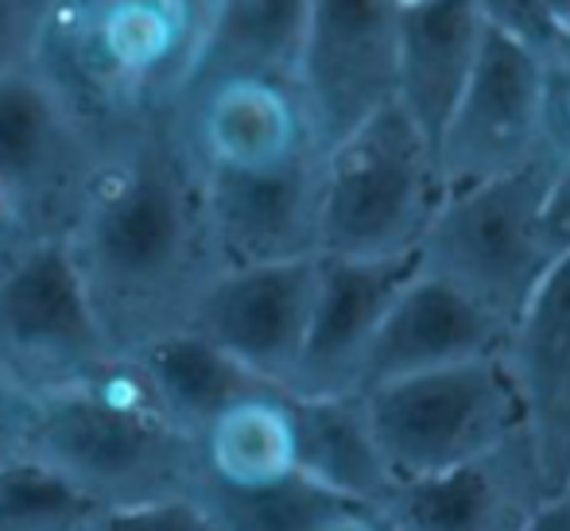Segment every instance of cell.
I'll use <instances>...</instances> for the list:
<instances>
[{
    "instance_id": "cell-6",
    "label": "cell",
    "mask_w": 570,
    "mask_h": 531,
    "mask_svg": "<svg viewBox=\"0 0 570 531\" xmlns=\"http://www.w3.org/2000/svg\"><path fill=\"white\" fill-rule=\"evenodd\" d=\"M361 400L392 481L435 478L524 431V407L501 353L389 381Z\"/></svg>"
},
{
    "instance_id": "cell-24",
    "label": "cell",
    "mask_w": 570,
    "mask_h": 531,
    "mask_svg": "<svg viewBox=\"0 0 570 531\" xmlns=\"http://www.w3.org/2000/svg\"><path fill=\"white\" fill-rule=\"evenodd\" d=\"M101 504L39 458L0 465V531H82Z\"/></svg>"
},
{
    "instance_id": "cell-9",
    "label": "cell",
    "mask_w": 570,
    "mask_h": 531,
    "mask_svg": "<svg viewBox=\"0 0 570 531\" xmlns=\"http://www.w3.org/2000/svg\"><path fill=\"white\" fill-rule=\"evenodd\" d=\"M98 148V136L36 67L0 75V190L36 240L67 237Z\"/></svg>"
},
{
    "instance_id": "cell-15",
    "label": "cell",
    "mask_w": 570,
    "mask_h": 531,
    "mask_svg": "<svg viewBox=\"0 0 570 531\" xmlns=\"http://www.w3.org/2000/svg\"><path fill=\"white\" fill-rule=\"evenodd\" d=\"M323 151L264 171H203L222 268L318 256Z\"/></svg>"
},
{
    "instance_id": "cell-28",
    "label": "cell",
    "mask_w": 570,
    "mask_h": 531,
    "mask_svg": "<svg viewBox=\"0 0 570 531\" xmlns=\"http://www.w3.org/2000/svg\"><path fill=\"white\" fill-rule=\"evenodd\" d=\"M540 233L551 260L570 253V156H559L551 167L548 190L540 203Z\"/></svg>"
},
{
    "instance_id": "cell-11",
    "label": "cell",
    "mask_w": 570,
    "mask_h": 531,
    "mask_svg": "<svg viewBox=\"0 0 570 531\" xmlns=\"http://www.w3.org/2000/svg\"><path fill=\"white\" fill-rule=\"evenodd\" d=\"M171 125L203 171H264L323 151L295 75H195Z\"/></svg>"
},
{
    "instance_id": "cell-5",
    "label": "cell",
    "mask_w": 570,
    "mask_h": 531,
    "mask_svg": "<svg viewBox=\"0 0 570 531\" xmlns=\"http://www.w3.org/2000/svg\"><path fill=\"white\" fill-rule=\"evenodd\" d=\"M559 156H543L501 179L454 190L420 240V260L501 322H517L551 260L540 203Z\"/></svg>"
},
{
    "instance_id": "cell-10",
    "label": "cell",
    "mask_w": 570,
    "mask_h": 531,
    "mask_svg": "<svg viewBox=\"0 0 570 531\" xmlns=\"http://www.w3.org/2000/svg\"><path fill=\"white\" fill-rule=\"evenodd\" d=\"M400 0H311L295 62L318 148H331L396 101Z\"/></svg>"
},
{
    "instance_id": "cell-17",
    "label": "cell",
    "mask_w": 570,
    "mask_h": 531,
    "mask_svg": "<svg viewBox=\"0 0 570 531\" xmlns=\"http://www.w3.org/2000/svg\"><path fill=\"white\" fill-rule=\"evenodd\" d=\"M551 493L570 478V253L559 256L501 350Z\"/></svg>"
},
{
    "instance_id": "cell-19",
    "label": "cell",
    "mask_w": 570,
    "mask_h": 531,
    "mask_svg": "<svg viewBox=\"0 0 570 531\" xmlns=\"http://www.w3.org/2000/svg\"><path fill=\"white\" fill-rule=\"evenodd\" d=\"M292 396V392H287ZM295 473L331 496L373 512L396 485L376 446L361 392L353 396H292Z\"/></svg>"
},
{
    "instance_id": "cell-32",
    "label": "cell",
    "mask_w": 570,
    "mask_h": 531,
    "mask_svg": "<svg viewBox=\"0 0 570 531\" xmlns=\"http://www.w3.org/2000/svg\"><path fill=\"white\" fill-rule=\"evenodd\" d=\"M524 531H570V496L567 493L551 496Z\"/></svg>"
},
{
    "instance_id": "cell-25",
    "label": "cell",
    "mask_w": 570,
    "mask_h": 531,
    "mask_svg": "<svg viewBox=\"0 0 570 531\" xmlns=\"http://www.w3.org/2000/svg\"><path fill=\"white\" fill-rule=\"evenodd\" d=\"M489 31L512 39L524 51H532L543 67L570 62V31L551 16L543 0H473Z\"/></svg>"
},
{
    "instance_id": "cell-29",
    "label": "cell",
    "mask_w": 570,
    "mask_h": 531,
    "mask_svg": "<svg viewBox=\"0 0 570 531\" xmlns=\"http://www.w3.org/2000/svg\"><path fill=\"white\" fill-rule=\"evenodd\" d=\"M39 400L0 381V465L31 454V431H36Z\"/></svg>"
},
{
    "instance_id": "cell-27",
    "label": "cell",
    "mask_w": 570,
    "mask_h": 531,
    "mask_svg": "<svg viewBox=\"0 0 570 531\" xmlns=\"http://www.w3.org/2000/svg\"><path fill=\"white\" fill-rule=\"evenodd\" d=\"M51 0H0V75L31 67Z\"/></svg>"
},
{
    "instance_id": "cell-3",
    "label": "cell",
    "mask_w": 570,
    "mask_h": 531,
    "mask_svg": "<svg viewBox=\"0 0 570 531\" xmlns=\"http://www.w3.org/2000/svg\"><path fill=\"white\" fill-rule=\"evenodd\" d=\"M31 458L101 509L195 496L203 481L198 439L159 412L132 357H114L78 389L39 400Z\"/></svg>"
},
{
    "instance_id": "cell-8",
    "label": "cell",
    "mask_w": 570,
    "mask_h": 531,
    "mask_svg": "<svg viewBox=\"0 0 570 531\" xmlns=\"http://www.w3.org/2000/svg\"><path fill=\"white\" fill-rule=\"evenodd\" d=\"M543 156H556L548 140V67L485 28L470 82L435 144L446 195L512 175Z\"/></svg>"
},
{
    "instance_id": "cell-21",
    "label": "cell",
    "mask_w": 570,
    "mask_h": 531,
    "mask_svg": "<svg viewBox=\"0 0 570 531\" xmlns=\"http://www.w3.org/2000/svg\"><path fill=\"white\" fill-rule=\"evenodd\" d=\"M203 478L233 489L276 485L295 473L292 396L261 389L222 407L198 434Z\"/></svg>"
},
{
    "instance_id": "cell-35",
    "label": "cell",
    "mask_w": 570,
    "mask_h": 531,
    "mask_svg": "<svg viewBox=\"0 0 570 531\" xmlns=\"http://www.w3.org/2000/svg\"><path fill=\"white\" fill-rule=\"evenodd\" d=\"M563 493H567V496H570V478H567V485H563Z\"/></svg>"
},
{
    "instance_id": "cell-13",
    "label": "cell",
    "mask_w": 570,
    "mask_h": 531,
    "mask_svg": "<svg viewBox=\"0 0 570 531\" xmlns=\"http://www.w3.org/2000/svg\"><path fill=\"white\" fill-rule=\"evenodd\" d=\"M528 431L435 478L396 481L368 517L396 531H524L551 501Z\"/></svg>"
},
{
    "instance_id": "cell-20",
    "label": "cell",
    "mask_w": 570,
    "mask_h": 531,
    "mask_svg": "<svg viewBox=\"0 0 570 531\" xmlns=\"http://www.w3.org/2000/svg\"><path fill=\"white\" fill-rule=\"evenodd\" d=\"M128 357L136 361V368H140L159 412L179 426V431H187L190 439H198L203 426L222 407H229L233 400L248 396V392L272 389V384L253 376L245 365H237L229 353H222L218 345L206 342L190 326L171 330V334L156 337L151 345L128 353Z\"/></svg>"
},
{
    "instance_id": "cell-18",
    "label": "cell",
    "mask_w": 570,
    "mask_h": 531,
    "mask_svg": "<svg viewBox=\"0 0 570 531\" xmlns=\"http://www.w3.org/2000/svg\"><path fill=\"white\" fill-rule=\"evenodd\" d=\"M485 43L473 0H400L396 16V106L431 144L451 120Z\"/></svg>"
},
{
    "instance_id": "cell-2",
    "label": "cell",
    "mask_w": 570,
    "mask_h": 531,
    "mask_svg": "<svg viewBox=\"0 0 570 531\" xmlns=\"http://www.w3.org/2000/svg\"><path fill=\"white\" fill-rule=\"evenodd\" d=\"M206 16V0H51L31 67L101 144L175 109Z\"/></svg>"
},
{
    "instance_id": "cell-14",
    "label": "cell",
    "mask_w": 570,
    "mask_h": 531,
    "mask_svg": "<svg viewBox=\"0 0 570 531\" xmlns=\"http://www.w3.org/2000/svg\"><path fill=\"white\" fill-rule=\"evenodd\" d=\"M420 272V253L318 256V287L303 350L287 381L292 396H353L361 365L392 299Z\"/></svg>"
},
{
    "instance_id": "cell-26",
    "label": "cell",
    "mask_w": 570,
    "mask_h": 531,
    "mask_svg": "<svg viewBox=\"0 0 570 531\" xmlns=\"http://www.w3.org/2000/svg\"><path fill=\"white\" fill-rule=\"evenodd\" d=\"M82 531H218V524L198 496H167V501L98 509Z\"/></svg>"
},
{
    "instance_id": "cell-22",
    "label": "cell",
    "mask_w": 570,
    "mask_h": 531,
    "mask_svg": "<svg viewBox=\"0 0 570 531\" xmlns=\"http://www.w3.org/2000/svg\"><path fill=\"white\" fill-rule=\"evenodd\" d=\"M307 16L311 0H214L195 75H295Z\"/></svg>"
},
{
    "instance_id": "cell-31",
    "label": "cell",
    "mask_w": 570,
    "mask_h": 531,
    "mask_svg": "<svg viewBox=\"0 0 570 531\" xmlns=\"http://www.w3.org/2000/svg\"><path fill=\"white\" fill-rule=\"evenodd\" d=\"M31 245H39V240L31 237L28 225H23L20 214H16V206L8 203V195L0 190V276L12 272L16 264L28 256Z\"/></svg>"
},
{
    "instance_id": "cell-36",
    "label": "cell",
    "mask_w": 570,
    "mask_h": 531,
    "mask_svg": "<svg viewBox=\"0 0 570 531\" xmlns=\"http://www.w3.org/2000/svg\"><path fill=\"white\" fill-rule=\"evenodd\" d=\"M206 4H214V0H206Z\"/></svg>"
},
{
    "instance_id": "cell-23",
    "label": "cell",
    "mask_w": 570,
    "mask_h": 531,
    "mask_svg": "<svg viewBox=\"0 0 570 531\" xmlns=\"http://www.w3.org/2000/svg\"><path fill=\"white\" fill-rule=\"evenodd\" d=\"M195 496L214 517L218 531H323L334 517L353 509L299 473L256 489H233L203 478Z\"/></svg>"
},
{
    "instance_id": "cell-33",
    "label": "cell",
    "mask_w": 570,
    "mask_h": 531,
    "mask_svg": "<svg viewBox=\"0 0 570 531\" xmlns=\"http://www.w3.org/2000/svg\"><path fill=\"white\" fill-rule=\"evenodd\" d=\"M323 531H376V520L361 509H345L342 517H334Z\"/></svg>"
},
{
    "instance_id": "cell-4",
    "label": "cell",
    "mask_w": 570,
    "mask_h": 531,
    "mask_svg": "<svg viewBox=\"0 0 570 531\" xmlns=\"http://www.w3.org/2000/svg\"><path fill=\"white\" fill-rule=\"evenodd\" d=\"M443 198L435 144L392 101L323 151L318 256L420 253Z\"/></svg>"
},
{
    "instance_id": "cell-34",
    "label": "cell",
    "mask_w": 570,
    "mask_h": 531,
    "mask_svg": "<svg viewBox=\"0 0 570 531\" xmlns=\"http://www.w3.org/2000/svg\"><path fill=\"white\" fill-rule=\"evenodd\" d=\"M376 520V517H373ZM376 531H396V528H389V524H381V520H376Z\"/></svg>"
},
{
    "instance_id": "cell-12",
    "label": "cell",
    "mask_w": 570,
    "mask_h": 531,
    "mask_svg": "<svg viewBox=\"0 0 570 531\" xmlns=\"http://www.w3.org/2000/svg\"><path fill=\"white\" fill-rule=\"evenodd\" d=\"M315 287L318 256L222 268L187 326L264 384L287 392L315 307Z\"/></svg>"
},
{
    "instance_id": "cell-30",
    "label": "cell",
    "mask_w": 570,
    "mask_h": 531,
    "mask_svg": "<svg viewBox=\"0 0 570 531\" xmlns=\"http://www.w3.org/2000/svg\"><path fill=\"white\" fill-rule=\"evenodd\" d=\"M548 140L556 156H570V62L548 67Z\"/></svg>"
},
{
    "instance_id": "cell-7",
    "label": "cell",
    "mask_w": 570,
    "mask_h": 531,
    "mask_svg": "<svg viewBox=\"0 0 570 531\" xmlns=\"http://www.w3.org/2000/svg\"><path fill=\"white\" fill-rule=\"evenodd\" d=\"M114 357L62 240H39L0 276V381L43 400L86 384Z\"/></svg>"
},
{
    "instance_id": "cell-16",
    "label": "cell",
    "mask_w": 570,
    "mask_h": 531,
    "mask_svg": "<svg viewBox=\"0 0 570 531\" xmlns=\"http://www.w3.org/2000/svg\"><path fill=\"white\" fill-rule=\"evenodd\" d=\"M509 322L473 303L454 284L439 279L420 260V272L392 299L389 315L368 345L357 392L381 389V384L404 381L415 373H431V368L493 357L509 342Z\"/></svg>"
},
{
    "instance_id": "cell-1",
    "label": "cell",
    "mask_w": 570,
    "mask_h": 531,
    "mask_svg": "<svg viewBox=\"0 0 570 531\" xmlns=\"http://www.w3.org/2000/svg\"><path fill=\"white\" fill-rule=\"evenodd\" d=\"M62 248L117 357L187 326L222 256L203 167L183 148L171 112L101 140Z\"/></svg>"
}]
</instances>
